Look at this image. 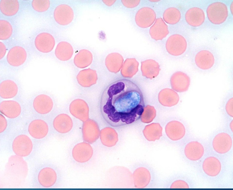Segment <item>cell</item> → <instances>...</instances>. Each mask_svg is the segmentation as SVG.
<instances>
[{
	"mask_svg": "<svg viewBox=\"0 0 233 190\" xmlns=\"http://www.w3.org/2000/svg\"><path fill=\"white\" fill-rule=\"evenodd\" d=\"M145 108L141 90L136 83L128 79H119L110 83L101 96V115L112 127H120L136 122L141 117Z\"/></svg>",
	"mask_w": 233,
	"mask_h": 190,
	"instance_id": "cell-1",
	"label": "cell"
},
{
	"mask_svg": "<svg viewBox=\"0 0 233 190\" xmlns=\"http://www.w3.org/2000/svg\"><path fill=\"white\" fill-rule=\"evenodd\" d=\"M206 12L209 20L216 24L224 22L226 20L228 14L226 5L220 2H214L210 4L207 8Z\"/></svg>",
	"mask_w": 233,
	"mask_h": 190,
	"instance_id": "cell-2",
	"label": "cell"
},
{
	"mask_svg": "<svg viewBox=\"0 0 233 190\" xmlns=\"http://www.w3.org/2000/svg\"><path fill=\"white\" fill-rule=\"evenodd\" d=\"M166 47L169 54L177 56L182 55L185 51L187 43L182 36L174 34L168 38L166 42Z\"/></svg>",
	"mask_w": 233,
	"mask_h": 190,
	"instance_id": "cell-3",
	"label": "cell"
},
{
	"mask_svg": "<svg viewBox=\"0 0 233 190\" xmlns=\"http://www.w3.org/2000/svg\"><path fill=\"white\" fill-rule=\"evenodd\" d=\"M12 148L13 151L17 156L26 157L32 152L33 144L28 136L20 135L14 139L12 144Z\"/></svg>",
	"mask_w": 233,
	"mask_h": 190,
	"instance_id": "cell-4",
	"label": "cell"
},
{
	"mask_svg": "<svg viewBox=\"0 0 233 190\" xmlns=\"http://www.w3.org/2000/svg\"><path fill=\"white\" fill-rule=\"evenodd\" d=\"M156 19V15L154 11L149 7L140 8L136 14L135 20L136 24L142 28L150 27L154 23Z\"/></svg>",
	"mask_w": 233,
	"mask_h": 190,
	"instance_id": "cell-5",
	"label": "cell"
},
{
	"mask_svg": "<svg viewBox=\"0 0 233 190\" xmlns=\"http://www.w3.org/2000/svg\"><path fill=\"white\" fill-rule=\"evenodd\" d=\"M82 132L84 140L91 144L95 142L98 139L100 132L97 123L91 119L83 123Z\"/></svg>",
	"mask_w": 233,
	"mask_h": 190,
	"instance_id": "cell-6",
	"label": "cell"
},
{
	"mask_svg": "<svg viewBox=\"0 0 233 190\" xmlns=\"http://www.w3.org/2000/svg\"><path fill=\"white\" fill-rule=\"evenodd\" d=\"M74 16V12L71 8L64 4L57 7L54 13L55 20L61 25H66L70 24L72 21Z\"/></svg>",
	"mask_w": 233,
	"mask_h": 190,
	"instance_id": "cell-7",
	"label": "cell"
},
{
	"mask_svg": "<svg viewBox=\"0 0 233 190\" xmlns=\"http://www.w3.org/2000/svg\"><path fill=\"white\" fill-rule=\"evenodd\" d=\"M232 144V139L228 134L222 132L214 137L212 142L214 149L217 153L224 154L231 149Z\"/></svg>",
	"mask_w": 233,
	"mask_h": 190,
	"instance_id": "cell-8",
	"label": "cell"
},
{
	"mask_svg": "<svg viewBox=\"0 0 233 190\" xmlns=\"http://www.w3.org/2000/svg\"><path fill=\"white\" fill-rule=\"evenodd\" d=\"M93 150L88 143L82 142L78 144L73 148L72 155L76 161L84 163L88 161L92 157Z\"/></svg>",
	"mask_w": 233,
	"mask_h": 190,
	"instance_id": "cell-9",
	"label": "cell"
},
{
	"mask_svg": "<svg viewBox=\"0 0 233 190\" xmlns=\"http://www.w3.org/2000/svg\"><path fill=\"white\" fill-rule=\"evenodd\" d=\"M33 106L35 110L41 114H46L52 110L53 102L50 96L41 94L37 95L33 102Z\"/></svg>",
	"mask_w": 233,
	"mask_h": 190,
	"instance_id": "cell-10",
	"label": "cell"
},
{
	"mask_svg": "<svg viewBox=\"0 0 233 190\" xmlns=\"http://www.w3.org/2000/svg\"><path fill=\"white\" fill-rule=\"evenodd\" d=\"M69 111L73 116L83 122L86 121L88 118V107L83 100L78 99L73 101L70 105Z\"/></svg>",
	"mask_w": 233,
	"mask_h": 190,
	"instance_id": "cell-11",
	"label": "cell"
},
{
	"mask_svg": "<svg viewBox=\"0 0 233 190\" xmlns=\"http://www.w3.org/2000/svg\"><path fill=\"white\" fill-rule=\"evenodd\" d=\"M35 44L39 51L47 53L53 49L55 41L54 38L51 34L43 32L39 33L35 39Z\"/></svg>",
	"mask_w": 233,
	"mask_h": 190,
	"instance_id": "cell-12",
	"label": "cell"
},
{
	"mask_svg": "<svg viewBox=\"0 0 233 190\" xmlns=\"http://www.w3.org/2000/svg\"><path fill=\"white\" fill-rule=\"evenodd\" d=\"M28 131L32 137L36 139H41L47 135L49 127L47 123L43 120L37 119L32 121L29 123Z\"/></svg>",
	"mask_w": 233,
	"mask_h": 190,
	"instance_id": "cell-13",
	"label": "cell"
},
{
	"mask_svg": "<svg viewBox=\"0 0 233 190\" xmlns=\"http://www.w3.org/2000/svg\"><path fill=\"white\" fill-rule=\"evenodd\" d=\"M27 53L22 47L16 46L9 51L6 56L7 61L11 65L18 67L23 64L27 58Z\"/></svg>",
	"mask_w": 233,
	"mask_h": 190,
	"instance_id": "cell-14",
	"label": "cell"
},
{
	"mask_svg": "<svg viewBox=\"0 0 233 190\" xmlns=\"http://www.w3.org/2000/svg\"><path fill=\"white\" fill-rule=\"evenodd\" d=\"M0 111L7 117L13 119L20 115L21 108L20 104L15 101L4 100L0 103Z\"/></svg>",
	"mask_w": 233,
	"mask_h": 190,
	"instance_id": "cell-15",
	"label": "cell"
},
{
	"mask_svg": "<svg viewBox=\"0 0 233 190\" xmlns=\"http://www.w3.org/2000/svg\"><path fill=\"white\" fill-rule=\"evenodd\" d=\"M166 134L171 140L177 141L184 136L186 130L184 126L178 121H172L168 123L165 128Z\"/></svg>",
	"mask_w": 233,
	"mask_h": 190,
	"instance_id": "cell-16",
	"label": "cell"
},
{
	"mask_svg": "<svg viewBox=\"0 0 233 190\" xmlns=\"http://www.w3.org/2000/svg\"><path fill=\"white\" fill-rule=\"evenodd\" d=\"M173 88L178 92L186 91L190 83V77L185 73L181 71L175 73L171 79Z\"/></svg>",
	"mask_w": 233,
	"mask_h": 190,
	"instance_id": "cell-17",
	"label": "cell"
},
{
	"mask_svg": "<svg viewBox=\"0 0 233 190\" xmlns=\"http://www.w3.org/2000/svg\"><path fill=\"white\" fill-rule=\"evenodd\" d=\"M38 180L39 184L45 188H49L53 186L56 182L57 174L52 168L45 167L39 172Z\"/></svg>",
	"mask_w": 233,
	"mask_h": 190,
	"instance_id": "cell-18",
	"label": "cell"
},
{
	"mask_svg": "<svg viewBox=\"0 0 233 190\" xmlns=\"http://www.w3.org/2000/svg\"><path fill=\"white\" fill-rule=\"evenodd\" d=\"M53 125L55 130L58 132L66 133L71 130L73 123L69 115L65 113H61L54 118Z\"/></svg>",
	"mask_w": 233,
	"mask_h": 190,
	"instance_id": "cell-19",
	"label": "cell"
},
{
	"mask_svg": "<svg viewBox=\"0 0 233 190\" xmlns=\"http://www.w3.org/2000/svg\"><path fill=\"white\" fill-rule=\"evenodd\" d=\"M204 151L203 146L200 143L196 141H193L186 145L184 152L186 157L188 159L196 161L202 157Z\"/></svg>",
	"mask_w": 233,
	"mask_h": 190,
	"instance_id": "cell-20",
	"label": "cell"
},
{
	"mask_svg": "<svg viewBox=\"0 0 233 190\" xmlns=\"http://www.w3.org/2000/svg\"><path fill=\"white\" fill-rule=\"evenodd\" d=\"M185 18L187 23L190 26L198 27L204 22L205 15L201 9L194 7L189 9L186 12Z\"/></svg>",
	"mask_w": 233,
	"mask_h": 190,
	"instance_id": "cell-21",
	"label": "cell"
},
{
	"mask_svg": "<svg viewBox=\"0 0 233 190\" xmlns=\"http://www.w3.org/2000/svg\"><path fill=\"white\" fill-rule=\"evenodd\" d=\"M149 32L152 38L156 41L162 40L169 33L168 26L161 18L156 19Z\"/></svg>",
	"mask_w": 233,
	"mask_h": 190,
	"instance_id": "cell-22",
	"label": "cell"
},
{
	"mask_svg": "<svg viewBox=\"0 0 233 190\" xmlns=\"http://www.w3.org/2000/svg\"><path fill=\"white\" fill-rule=\"evenodd\" d=\"M195 60L197 66L204 70L211 68L214 63L213 55L209 51L205 50L201 51L197 53Z\"/></svg>",
	"mask_w": 233,
	"mask_h": 190,
	"instance_id": "cell-23",
	"label": "cell"
},
{
	"mask_svg": "<svg viewBox=\"0 0 233 190\" xmlns=\"http://www.w3.org/2000/svg\"><path fill=\"white\" fill-rule=\"evenodd\" d=\"M135 187L137 188H143L147 186L151 180V175L146 168L141 167L136 169L133 174Z\"/></svg>",
	"mask_w": 233,
	"mask_h": 190,
	"instance_id": "cell-24",
	"label": "cell"
},
{
	"mask_svg": "<svg viewBox=\"0 0 233 190\" xmlns=\"http://www.w3.org/2000/svg\"><path fill=\"white\" fill-rule=\"evenodd\" d=\"M77 79L81 86L85 87L90 86L96 83V71L89 68L82 70L78 74Z\"/></svg>",
	"mask_w": 233,
	"mask_h": 190,
	"instance_id": "cell-25",
	"label": "cell"
},
{
	"mask_svg": "<svg viewBox=\"0 0 233 190\" xmlns=\"http://www.w3.org/2000/svg\"><path fill=\"white\" fill-rule=\"evenodd\" d=\"M202 168L204 172L208 175L214 177L220 173L221 165L220 161L217 158L210 157L204 160L202 164Z\"/></svg>",
	"mask_w": 233,
	"mask_h": 190,
	"instance_id": "cell-26",
	"label": "cell"
},
{
	"mask_svg": "<svg viewBox=\"0 0 233 190\" xmlns=\"http://www.w3.org/2000/svg\"><path fill=\"white\" fill-rule=\"evenodd\" d=\"M18 88L16 84L13 81L6 80L0 84V96L3 99L14 98L17 95Z\"/></svg>",
	"mask_w": 233,
	"mask_h": 190,
	"instance_id": "cell-27",
	"label": "cell"
},
{
	"mask_svg": "<svg viewBox=\"0 0 233 190\" xmlns=\"http://www.w3.org/2000/svg\"><path fill=\"white\" fill-rule=\"evenodd\" d=\"M118 135L115 130L111 128L106 127L100 132V139L102 143L108 147L114 146L118 141Z\"/></svg>",
	"mask_w": 233,
	"mask_h": 190,
	"instance_id": "cell-28",
	"label": "cell"
},
{
	"mask_svg": "<svg viewBox=\"0 0 233 190\" xmlns=\"http://www.w3.org/2000/svg\"><path fill=\"white\" fill-rule=\"evenodd\" d=\"M73 50L71 45L67 42L59 43L56 48L55 54L57 58L62 61H67L72 57Z\"/></svg>",
	"mask_w": 233,
	"mask_h": 190,
	"instance_id": "cell-29",
	"label": "cell"
},
{
	"mask_svg": "<svg viewBox=\"0 0 233 190\" xmlns=\"http://www.w3.org/2000/svg\"><path fill=\"white\" fill-rule=\"evenodd\" d=\"M92 53L88 50L82 49L76 55L74 62L78 67L84 68L89 65L92 63Z\"/></svg>",
	"mask_w": 233,
	"mask_h": 190,
	"instance_id": "cell-30",
	"label": "cell"
},
{
	"mask_svg": "<svg viewBox=\"0 0 233 190\" xmlns=\"http://www.w3.org/2000/svg\"><path fill=\"white\" fill-rule=\"evenodd\" d=\"M123 56L119 53H112L107 55L105 60V64L110 71L119 70L123 62Z\"/></svg>",
	"mask_w": 233,
	"mask_h": 190,
	"instance_id": "cell-31",
	"label": "cell"
},
{
	"mask_svg": "<svg viewBox=\"0 0 233 190\" xmlns=\"http://www.w3.org/2000/svg\"><path fill=\"white\" fill-rule=\"evenodd\" d=\"M0 8L1 12L7 16L15 15L19 8V2L17 0H1Z\"/></svg>",
	"mask_w": 233,
	"mask_h": 190,
	"instance_id": "cell-32",
	"label": "cell"
},
{
	"mask_svg": "<svg viewBox=\"0 0 233 190\" xmlns=\"http://www.w3.org/2000/svg\"><path fill=\"white\" fill-rule=\"evenodd\" d=\"M143 133L148 140L154 141L162 136V128L159 125L152 124L146 126Z\"/></svg>",
	"mask_w": 233,
	"mask_h": 190,
	"instance_id": "cell-33",
	"label": "cell"
},
{
	"mask_svg": "<svg viewBox=\"0 0 233 190\" xmlns=\"http://www.w3.org/2000/svg\"><path fill=\"white\" fill-rule=\"evenodd\" d=\"M181 16L180 12L177 8L171 7L167 9L164 11L163 18L167 23L173 24L179 22Z\"/></svg>",
	"mask_w": 233,
	"mask_h": 190,
	"instance_id": "cell-34",
	"label": "cell"
},
{
	"mask_svg": "<svg viewBox=\"0 0 233 190\" xmlns=\"http://www.w3.org/2000/svg\"><path fill=\"white\" fill-rule=\"evenodd\" d=\"M12 28L11 24L7 21L1 20H0V39L6 40L11 36Z\"/></svg>",
	"mask_w": 233,
	"mask_h": 190,
	"instance_id": "cell-35",
	"label": "cell"
},
{
	"mask_svg": "<svg viewBox=\"0 0 233 190\" xmlns=\"http://www.w3.org/2000/svg\"><path fill=\"white\" fill-rule=\"evenodd\" d=\"M32 6L36 11L39 12L46 11L49 8L50 2L48 0H34L32 2Z\"/></svg>",
	"mask_w": 233,
	"mask_h": 190,
	"instance_id": "cell-36",
	"label": "cell"
},
{
	"mask_svg": "<svg viewBox=\"0 0 233 190\" xmlns=\"http://www.w3.org/2000/svg\"><path fill=\"white\" fill-rule=\"evenodd\" d=\"M170 188H188L189 187L188 183L183 180H177L174 182L170 186Z\"/></svg>",
	"mask_w": 233,
	"mask_h": 190,
	"instance_id": "cell-37",
	"label": "cell"
},
{
	"mask_svg": "<svg viewBox=\"0 0 233 190\" xmlns=\"http://www.w3.org/2000/svg\"><path fill=\"white\" fill-rule=\"evenodd\" d=\"M123 5L129 8H132L137 6L140 3V0H121Z\"/></svg>",
	"mask_w": 233,
	"mask_h": 190,
	"instance_id": "cell-38",
	"label": "cell"
},
{
	"mask_svg": "<svg viewBox=\"0 0 233 190\" xmlns=\"http://www.w3.org/2000/svg\"><path fill=\"white\" fill-rule=\"evenodd\" d=\"M0 132L1 133L4 132L6 129L7 123V120L2 114H0Z\"/></svg>",
	"mask_w": 233,
	"mask_h": 190,
	"instance_id": "cell-39",
	"label": "cell"
},
{
	"mask_svg": "<svg viewBox=\"0 0 233 190\" xmlns=\"http://www.w3.org/2000/svg\"><path fill=\"white\" fill-rule=\"evenodd\" d=\"M226 109L228 114L232 117H233V98L230 99L227 103Z\"/></svg>",
	"mask_w": 233,
	"mask_h": 190,
	"instance_id": "cell-40",
	"label": "cell"
},
{
	"mask_svg": "<svg viewBox=\"0 0 233 190\" xmlns=\"http://www.w3.org/2000/svg\"><path fill=\"white\" fill-rule=\"evenodd\" d=\"M0 58L1 59L4 56L6 52V47L5 45L2 42H0Z\"/></svg>",
	"mask_w": 233,
	"mask_h": 190,
	"instance_id": "cell-41",
	"label": "cell"
}]
</instances>
